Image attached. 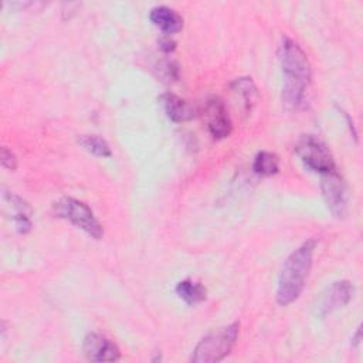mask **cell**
Masks as SVG:
<instances>
[{
    "instance_id": "12",
    "label": "cell",
    "mask_w": 363,
    "mask_h": 363,
    "mask_svg": "<svg viewBox=\"0 0 363 363\" xmlns=\"http://www.w3.org/2000/svg\"><path fill=\"white\" fill-rule=\"evenodd\" d=\"M3 199L10 204V207L14 211L13 213V220L16 223V230L20 234H27L31 230V220H30L31 207L28 206V203L24 201L17 194L10 193V191H4Z\"/></svg>"
},
{
    "instance_id": "18",
    "label": "cell",
    "mask_w": 363,
    "mask_h": 363,
    "mask_svg": "<svg viewBox=\"0 0 363 363\" xmlns=\"http://www.w3.org/2000/svg\"><path fill=\"white\" fill-rule=\"evenodd\" d=\"M0 162H1V166L4 167V169H7V170H16V167H17V157H16V155L11 152V150H9L7 147H1V159H0Z\"/></svg>"
},
{
    "instance_id": "5",
    "label": "cell",
    "mask_w": 363,
    "mask_h": 363,
    "mask_svg": "<svg viewBox=\"0 0 363 363\" xmlns=\"http://www.w3.org/2000/svg\"><path fill=\"white\" fill-rule=\"evenodd\" d=\"M295 153L309 170L319 174L335 170L332 153L326 145L313 135H302L295 143Z\"/></svg>"
},
{
    "instance_id": "13",
    "label": "cell",
    "mask_w": 363,
    "mask_h": 363,
    "mask_svg": "<svg viewBox=\"0 0 363 363\" xmlns=\"http://www.w3.org/2000/svg\"><path fill=\"white\" fill-rule=\"evenodd\" d=\"M176 294L187 305H197L206 299L207 289L200 282H194L187 278L176 285Z\"/></svg>"
},
{
    "instance_id": "8",
    "label": "cell",
    "mask_w": 363,
    "mask_h": 363,
    "mask_svg": "<svg viewBox=\"0 0 363 363\" xmlns=\"http://www.w3.org/2000/svg\"><path fill=\"white\" fill-rule=\"evenodd\" d=\"M82 352L91 362H115L121 359L119 347L104 335L95 332L84 337Z\"/></svg>"
},
{
    "instance_id": "10",
    "label": "cell",
    "mask_w": 363,
    "mask_h": 363,
    "mask_svg": "<svg viewBox=\"0 0 363 363\" xmlns=\"http://www.w3.org/2000/svg\"><path fill=\"white\" fill-rule=\"evenodd\" d=\"M159 104L162 105L166 116L176 123L190 121L197 115V109L191 104L170 92L162 94L159 96Z\"/></svg>"
},
{
    "instance_id": "2",
    "label": "cell",
    "mask_w": 363,
    "mask_h": 363,
    "mask_svg": "<svg viewBox=\"0 0 363 363\" xmlns=\"http://www.w3.org/2000/svg\"><path fill=\"white\" fill-rule=\"evenodd\" d=\"M315 247L316 241L308 240L292 251L284 262L277 286V302L279 305L286 306L299 298L312 267Z\"/></svg>"
},
{
    "instance_id": "15",
    "label": "cell",
    "mask_w": 363,
    "mask_h": 363,
    "mask_svg": "<svg viewBox=\"0 0 363 363\" xmlns=\"http://www.w3.org/2000/svg\"><path fill=\"white\" fill-rule=\"evenodd\" d=\"M252 170L259 176L277 174L279 172V159L272 152H259L254 159Z\"/></svg>"
},
{
    "instance_id": "14",
    "label": "cell",
    "mask_w": 363,
    "mask_h": 363,
    "mask_svg": "<svg viewBox=\"0 0 363 363\" xmlns=\"http://www.w3.org/2000/svg\"><path fill=\"white\" fill-rule=\"evenodd\" d=\"M230 88L238 95L241 96L242 105L245 112H250L252 109V106L255 105L257 99H258V92H257V86L252 82L251 78L248 77H242V78H237L230 84Z\"/></svg>"
},
{
    "instance_id": "11",
    "label": "cell",
    "mask_w": 363,
    "mask_h": 363,
    "mask_svg": "<svg viewBox=\"0 0 363 363\" xmlns=\"http://www.w3.org/2000/svg\"><path fill=\"white\" fill-rule=\"evenodd\" d=\"M150 21L159 27L166 35L179 33L183 28L182 16L167 6H156L149 13Z\"/></svg>"
},
{
    "instance_id": "4",
    "label": "cell",
    "mask_w": 363,
    "mask_h": 363,
    "mask_svg": "<svg viewBox=\"0 0 363 363\" xmlns=\"http://www.w3.org/2000/svg\"><path fill=\"white\" fill-rule=\"evenodd\" d=\"M54 214L60 218L68 220L75 227L85 231L95 240H99L104 235V228L94 211L82 201L72 197H61L52 204Z\"/></svg>"
},
{
    "instance_id": "3",
    "label": "cell",
    "mask_w": 363,
    "mask_h": 363,
    "mask_svg": "<svg viewBox=\"0 0 363 363\" xmlns=\"http://www.w3.org/2000/svg\"><path fill=\"white\" fill-rule=\"evenodd\" d=\"M240 332V323L234 322L207 333L196 345L190 360L193 363H216L223 360L234 347Z\"/></svg>"
},
{
    "instance_id": "7",
    "label": "cell",
    "mask_w": 363,
    "mask_h": 363,
    "mask_svg": "<svg viewBox=\"0 0 363 363\" xmlns=\"http://www.w3.org/2000/svg\"><path fill=\"white\" fill-rule=\"evenodd\" d=\"M203 116L208 132L214 139H224L230 136L233 123L224 102L218 96H211L206 101Z\"/></svg>"
},
{
    "instance_id": "17",
    "label": "cell",
    "mask_w": 363,
    "mask_h": 363,
    "mask_svg": "<svg viewBox=\"0 0 363 363\" xmlns=\"http://www.w3.org/2000/svg\"><path fill=\"white\" fill-rule=\"evenodd\" d=\"M160 77L166 81H174L177 79V65L172 61H163L159 64Z\"/></svg>"
},
{
    "instance_id": "16",
    "label": "cell",
    "mask_w": 363,
    "mask_h": 363,
    "mask_svg": "<svg viewBox=\"0 0 363 363\" xmlns=\"http://www.w3.org/2000/svg\"><path fill=\"white\" fill-rule=\"evenodd\" d=\"M77 140L85 150H88L89 153H92L98 157H111L112 156V150H111L108 142L98 135H79Z\"/></svg>"
},
{
    "instance_id": "9",
    "label": "cell",
    "mask_w": 363,
    "mask_h": 363,
    "mask_svg": "<svg viewBox=\"0 0 363 363\" xmlns=\"http://www.w3.org/2000/svg\"><path fill=\"white\" fill-rule=\"evenodd\" d=\"M354 288L349 281L333 282L322 295L318 303V315L326 316L328 313L343 308L353 298Z\"/></svg>"
},
{
    "instance_id": "19",
    "label": "cell",
    "mask_w": 363,
    "mask_h": 363,
    "mask_svg": "<svg viewBox=\"0 0 363 363\" xmlns=\"http://www.w3.org/2000/svg\"><path fill=\"white\" fill-rule=\"evenodd\" d=\"M159 47L164 52H172L176 48V43L170 38V35H164L159 40Z\"/></svg>"
},
{
    "instance_id": "20",
    "label": "cell",
    "mask_w": 363,
    "mask_h": 363,
    "mask_svg": "<svg viewBox=\"0 0 363 363\" xmlns=\"http://www.w3.org/2000/svg\"><path fill=\"white\" fill-rule=\"evenodd\" d=\"M360 333H362V330H360V326H359V328H357V330H356V335L353 336V342H352L354 346L360 342Z\"/></svg>"
},
{
    "instance_id": "6",
    "label": "cell",
    "mask_w": 363,
    "mask_h": 363,
    "mask_svg": "<svg viewBox=\"0 0 363 363\" xmlns=\"http://www.w3.org/2000/svg\"><path fill=\"white\" fill-rule=\"evenodd\" d=\"M320 190L323 200L336 218H343L347 211L346 184L336 170L320 174Z\"/></svg>"
},
{
    "instance_id": "1",
    "label": "cell",
    "mask_w": 363,
    "mask_h": 363,
    "mask_svg": "<svg viewBox=\"0 0 363 363\" xmlns=\"http://www.w3.org/2000/svg\"><path fill=\"white\" fill-rule=\"evenodd\" d=\"M278 58L284 74L282 101L288 109L305 106L312 71L305 51L291 38H284L278 48Z\"/></svg>"
}]
</instances>
